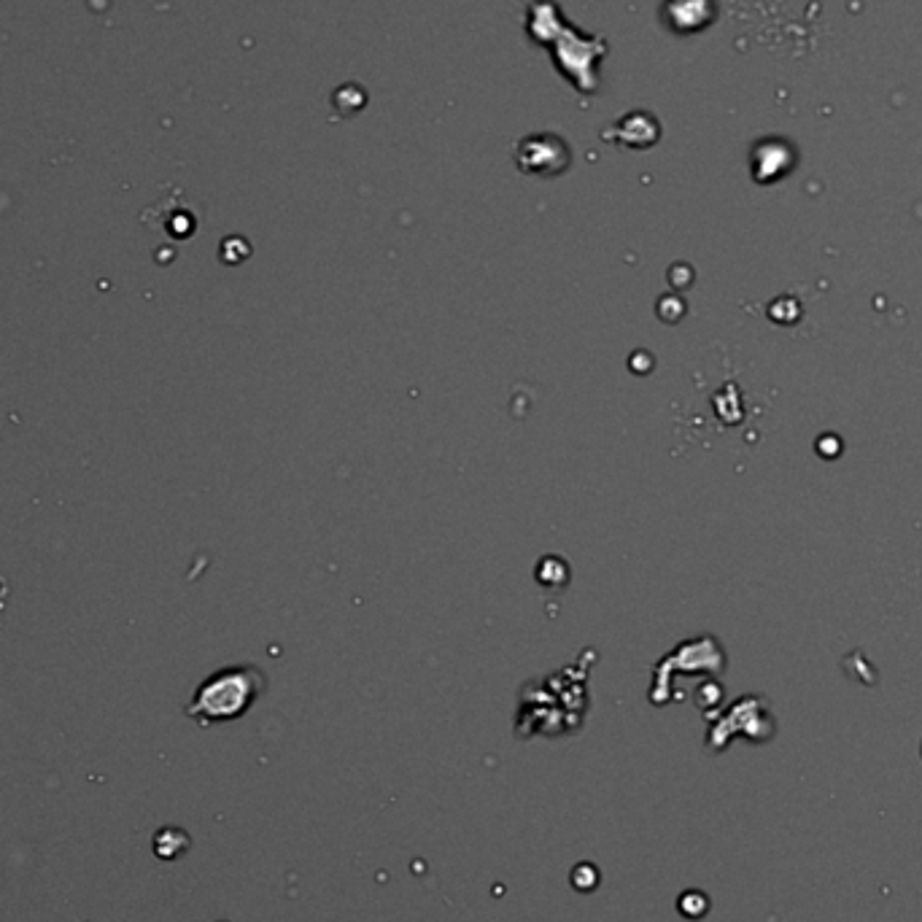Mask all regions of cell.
I'll list each match as a JSON object with an SVG mask.
<instances>
[{
  "label": "cell",
  "instance_id": "6da1fadb",
  "mask_svg": "<svg viewBox=\"0 0 922 922\" xmlns=\"http://www.w3.org/2000/svg\"><path fill=\"white\" fill-rule=\"evenodd\" d=\"M262 688H265V677L254 666H232V669L211 674L197 688L195 699L187 707V715L200 723L235 720L249 710Z\"/></svg>",
  "mask_w": 922,
  "mask_h": 922
},
{
  "label": "cell",
  "instance_id": "7a4b0ae2",
  "mask_svg": "<svg viewBox=\"0 0 922 922\" xmlns=\"http://www.w3.org/2000/svg\"><path fill=\"white\" fill-rule=\"evenodd\" d=\"M187 847L189 836L184 834V831H176V828H165V831H160L157 839H154V852L165 860H173L176 855H181V852L187 850Z\"/></svg>",
  "mask_w": 922,
  "mask_h": 922
}]
</instances>
